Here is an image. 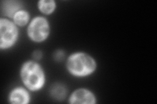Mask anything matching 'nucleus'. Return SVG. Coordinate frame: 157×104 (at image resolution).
Instances as JSON below:
<instances>
[{"label": "nucleus", "instance_id": "obj_1", "mask_svg": "<svg viewBox=\"0 0 157 104\" xmlns=\"http://www.w3.org/2000/svg\"><path fill=\"white\" fill-rule=\"evenodd\" d=\"M96 68L94 59L85 53L72 54L67 59V70L75 76L83 77L90 75L96 70Z\"/></svg>", "mask_w": 157, "mask_h": 104}, {"label": "nucleus", "instance_id": "obj_2", "mask_svg": "<svg viewBox=\"0 0 157 104\" xmlns=\"http://www.w3.org/2000/svg\"><path fill=\"white\" fill-rule=\"evenodd\" d=\"M21 76L25 86L32 91L41 89L45 83V74L43 69L34 61H29L23 64Z\"/></svg>", "mask_w": 157, "mask_h": 104}, {"label": "nucleus", "instance_id": "obj_3", "mask_svg": "<svg viewBox=\"0 0 157 104\" xmlns=\"http://www.w3.org/2000/svg\"><path fill=\"white\" fill-rule=\"evenodd\" d=\"M18 29L15 24L9 20H0V48L7 49L16 42Z\"/></svg>", "mask_w": 157, "mask_h": 104}, {"label": "nucleus", "instance_id": "obj_4", "mask_svg": "<svg viewBox=\"0 0 157 104\" xmlns=\"http://www.w3.org/2000/svg\"><path fill=\"white\" fill-rule=\"evenodd\" d=\"M50 28L47 20L43 17H36L32 20L28 28V34L32 41L40 42L48 37Z\"/></svg>", "mask_w": 157, "mask_h": 104}, {"label": "nucleus", "instance_id": "obj_5", "mask_svg": "<svg viewBox=\"0 0 157 104\" xmlns=\"http://www.w3.org/2000/svg\"><path fill=\"white\" fill-rule=\"evenodd\" d=\"M70 103L94 104L96 103V98L90 91L80 88L73 92L70 98Z\"/></svg>", "mask_w": 157, "mask_h": 104}, {"label": "nucleus", "instance_id": "obj_6", "mask_svg": "<svg viewBox=\"0 0 157 104\" xmlns=\"http://www.w3.org/2000/svg\"><path fill=\"white\" fill-rule=\"evenodd\" d=\"M29 95L28 91L22 87L13 89L9 95V102L14 104H26L29 102Z\"/></svg>", "mask_w": 157, "mask_h": 104}, {"label": "nucleus", "instance_id": "obj_7", "mask_svg": "<svg viewBox=\"0 0 157 104\" xmlns=\"http://www.w3.org/2000/svg\"><path fill=\"white\" fill-rule=\"evenodd\" d=\"M22 7V3L18 1H3L2 2L1 10L2 14L4 16L13 18L14 14L18 11H21Z\"/></svg>", "mask_w": 157, "mask_h": 104}, {"label": "nucleus", "instance_id": "obj_8", "mask_svg": "<svg viewBox=\"0 0 157 104\" xmlns=\"http://www.w3.org/2000/svg\"><path fill=\"white\" fill-rule=\"evenodd\" d=\"M66 88L62 84L56 83L51 88V95L52 98L58 100H62L66 96Z\"/></svg>", "mask_w": 157, "mask_h": 104}, {"label": "nucleus", "instance_id": "obj_9", "mask_svg": "<svg viewBox=\"0 0 157 104\" xmlns=\"http://www.w3.org/2000/svg\"><path fill=\"white\" fill-rule=\"evenodd\" d=\"M38 7L43 14H49L55 11L56 3L53 0H41L38 2Z\"/></svg>", "mask_w": 157, "mask_h": 104}, {"label": "nucleus", "instance_id": "obj_10", "mask_svg": "<svg viewBox=\"0 0 157 104\" xmlns=\"http://www.w3.org/2000/svg\"><path fill=\"white\" fill-rule=\"evenodd\" d=\"M29 15L28 12L21 10L18 11L13 17L14 23L19 26H24L29 21Z\"/></svg>", "mask_w": 157, "mask_h": 104}, {"label": "nucleus", "instance_id": "obj_11", "mask_svg": "<svg viewBox=\"0 0 157 104\" xmlns=\"http://www.w3.org/2000/svg\"><path fill=\"white\" fill-rule=\"evenodd\" d=\"M65 57V53L63 51L58 50L54 54V58L57 61H61Z\"/></svg>", "mask_w": 157, "mask_h": 104}, {"label": "nucleus", "instance_id": "obj_12", "mask_svg": "<svg viewBox=\"0 0 157 104\" xmlns=\"http://www.w3.org/2000/svg\"><path fill=\"white\" fill-rule=\"evenodd\" d=\"M42 56H43V53L41 51L39 50L35 51L33 53V57L34 59H36V60H39V59H41L42 58Z\"/></svg>", "mask_w": 157, "mask_h": 104}]
</instances>
